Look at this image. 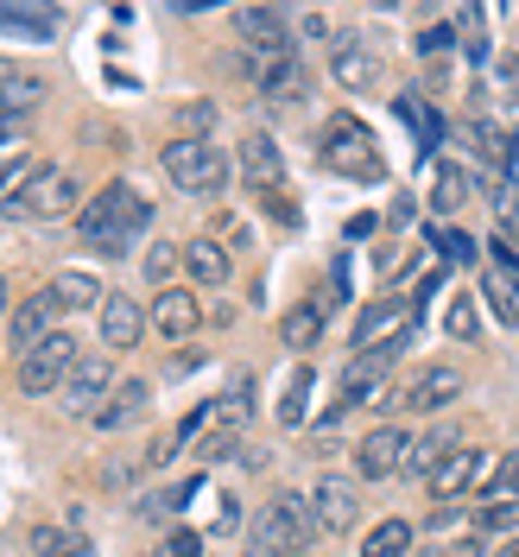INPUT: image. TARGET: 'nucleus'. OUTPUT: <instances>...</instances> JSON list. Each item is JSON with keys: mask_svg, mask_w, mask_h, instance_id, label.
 Listing matches in <instances>:
<instances>
[{"mask_svg": "<svg viewBox=\"0 0 519 557\" xmlns=\"http://www.w3.org/2000/svg\"><path fill=\"white\" fill-rule=\"evenodd\" d=\"M146 222H152V203L139 197L134 184H108V190H96L89 203L76 209L83 242L102 247V253H127V247L146 235Z\"/></svg>", "mask_w": 519, "mask_h": 557, "instance_id": "obj_1", "label": "nucleus"}, {"mask_svg": "<svg viewBox=\"0 0 519 557\" xmlns=\"http://www.w3.org/2000/svg\"><path fill=\"white\" fill-rule=\"evenodd\" d=\"M311 539H317V513H311V494H298V487H279L273 500L254 513V545H267L279 557L311 552Z\"/></svg>", "mask_w": 519, "mask_h": 557, "instance_id": "obj_2", "label": "nucleus"}, {"mask_svg": "<svg viewBox=\"0 0 519 557\" xmlns=\"http://www.w3.org/2000/svg\"><path fill=\"white\" fill-rule=\"evenodd\" d=\"M323 165L336 177H355V184H381L386 177L381 146H374V134H368L355 114H336V121L323 127Z\"/></svg>", "mask_w": 519, "mask_h": 557, "instance_id": "obj_3", "label": "nucleus"}, {"mask_svg": "<svg viewBox=\"0 0 519 557\" xmlns=\"http://www.w3.org/2000/svg\"><path fill=\"white\" fill-rule=\"evenodd\" d=\"M165 177H172L177 190H190V197H222L228 190V152L209 146L203 134L172 139L165 146Z\"/></svg>", "mask_w": 519, "mask_h": 557, "instance_id": "obj_4", "label": "nucleus"}, {"mask_svg": "<svg viewBox=\"0 0 519 557\" xmlns=\"http://www.w3.org/2000/svg\"><path fill=\"white\" fill-rule=\"evenodd\" d=\"M242 70H247V83H254L260 96H273V102H298V96L311 89V70H305V58H298L292 38H285V45L242 51Z\"/></svg>", "mask_w": 519, "mask_h": 557, "instance_id": "obj_5", "label": "nucleus"}, {"mask_svg": "<svg viewBox=\"0 0 519 557\" xmlns=\"http://www.w3.org/2000/svg\"><path fill=\"white\" fill-rule=\"evenodd\" d=\"M456 399H462V368L431 361V368H418L393 399H374V406H386V412H393V406H399V412H450Z\"/></svg>", "mask_w": 519, "mask_h": 557, "instance_id": "obj_6", "label": "nucleus"}, {"mask_svg": "<svg viewBox=\"0 0 519 557\" xmlns=\"http://www.w3.org/2000/svg\"><path fill=\"white\" fill-rule=\"evenodd\" d=\"M83 361V348H76V336H64V330H51L45 343L33 348V355H20V393H33V399H45V393H58V386L70 381V368Z\"/></svg>", "mask_w": 519, "mask_h": 557, "instance_id": "obj_7", "label": "nucleus"}, {"mask_svg": "<svg viewBox=\"0 0 519 557\" xmlns=\"http://www.w3.org/2000/svg\"><path fill=\"white\" fill-rule=\"evenodd\" d=\"M114 386H121L114 381V355H83V361L70 368V381L58 386V406H64L70 418H96Z\"/></svg>", "mask_w": 519, "mask_h": 557, "instance_id": "obj_8", "label": "nucleus"}, {"mask_svg": "<svg viewBox=\"0 0 519 557\" xmlns=\"http://www.w3.org/2000/svg\"><path fill=\"white\" fill-rule=\"evenodd\" d=\"M7 215H76L83 209V184L70 172H33V184L20 197H7Z\"/></svg>", "mask_w": 519, "mask_h": 557, "instance_id": "obj_9", "label": "nucleus"}, {"mask_svg": "<svg viewBox=\"0 0 519 557\" xmlns=\"http://www.w3.org/2000/svg\"><path fill=\"white\" fill-rule=\"evenodd\" d=\"M406 450H412V431L381 424V431H368V437L355 444V475H361V482H386V475L406 469Z\"/></svg>", "mask_w": 519, "mask_h": 557, "instance_id": "obj_10", "label": "nucleus"}, {"mask_svg": "<svg viewBox=\"0 0 519 557\" xmlns=\"http://www.w3.org/2000/svg\"><path fill=\"white\" fill-rule=\"evenodd\" d=\"M330 70H336V83H343L348 96H361V89H374L381 83V51L368 45V38H330Z\"/></svg>", "mask_w": 519, "mask_h": 557, "instance_id": "obj_11", "label": "nucleus"}, {"mask_svg": "<svg viewBox=\"0 0 519 557\" xmlns=\"http://www.w3.org/2000/svg\"><path fill=\"white\" fill-rule=\"evenodd\" d=\"M406 348H412V330H406V336H393L386 348H368V355H355V361L343 368V406H361V399H368V393L386 381V368H393Z\"/></svg>", "mask_w": 519, "mask_h": 557, "instance_id": "obj_12", "label": "nucleus"}, {"mask_svg": "<svg viewBox=\"0 0 519 557\" xmlns=\"http://www.w3.org/2000/svg\"><path fill=\"white\" fill-rule=\"evenodd\" d=\"M311 513H317V532H336L343 539L348 525L361 520V487L348 482V475H323L311 494Z\"/></svg>", "mask_w": 519, "mask_h": 557, "instance_id": "obj_13", "label": "nucleus"}, {"mask_svg": "<svg viewBox=\"0 0 519 557\" xmlns=\"http://www.w3.org/2000/svg\"><path fill=\"white\" fill-rule=\"evenodd\" d=\"M418 323V298H381L374 311L355 317V348H386L393 336H406Z\"/></svg>", "mask_w": 519, "mask_h": 557, "instance_id": "obj_14", "label": "nucleus"}, {"mask_svg": "<svg viewBox=\"0 0 519 557\" xmlns=\"http://www.w3.org/2000/svg\"><path fill=\"white\" fill-rule=\"evenodd\" d=\"M51 330H58V298H51V292H33V298H20V305H13V317H7V348L33 355Z\"/></svg>", "mask_w": 519, "mask_h": 557, "instance_id": "obj_15", "label": "nucleus"}, {"mask_svg": "<svg viewBox=\"0 0 519 557\" xmlns=\"http://www.w3.org/2000/svg\"><path fill=\"white\" fill-rule=\"evenodd\" d=\"M146 323L159 330V336H197V323H203V298L190 292V285H165L159 298H152V311H146Z\"/></svg>", "mask_w": 519, "mask_h": 557, "instance_id": "obj_16", "label": "nucleus"}, {"mask_svg": "<svg viewBox=\"0 0 519 557\" xmlns=\"http://www.w3.org/2000/svg\"><path fill=\"white\" fill-rule=\"evenodd\" d=\"M235 165H242V177L267 197V190H279L285 184V152H279L273 134H247L242 146H235Z\"/></svg>", "mask_w": 519, "mask_h": 557, "instance_id": "obj_17", "label": "nucleus"}, {"mask_svg": "<svg viewBox=\"0 0 519 557\" xmlns=\"http://www.w3.org/2000/svg\"><path fill=\"white\" fill-rule=\"evenodd\" d=\"M96 330H102V348H108V355H121V348H134L139 336H146V311H139L134 298H121V292H102Z\"/></svg>", "mask_w": 519, "mask_h": 557, "instance_id": "obj_18", "label": "nucleus"}, {"mask_svg": "<svg viewBox=\"0 0 519 557\" xmlns=\"http://www.w3.org/2000/svg\"><path fill=\"white\" fill-rule=\"evenodd\" d=\"M38 102H45V76L0 64V127H20V121H26Z\"/></svg>", "mask_w": 519, "mask_h": 557, "instance_id": "obj_19", "label": "nucleus"}, {"mask_svg": "<svg viewBox=\"0 0 519 557\" xmlns=\"http://www.w3.org/2000/svg\"><path fill=\"white\" fill-rule=\"evenodd\" d=\"M247 418H254V374H247V368H235V374H228V386L215 393V406H209V431H228V437H235Z\"/></svg>", "mask_w": 519, "mask_h": 557, "instance_id": "obj_20", "label": "nucleus"}, {"mask_svg": "<svg viewBox=\"0 0 519 557\" xmlns=\"http://www.w3.org/2000/svg\"><path fill=\"white\" fill-rule=\"evenodd\" d=\"M146 406H152V386H146V381H121L102 399V412L89 418V424H96V431H127L134 418H146Z\"/></svg>", "mask_w": 519, "mask_h": 557, "instance_id": "obj_21", "label": "nucleus"}, {"mask_svg": "<svg viewBox=\"0 0 519 557\" xmlns=\"http://www.w3.org/2000/svg\"><path fill=\"white\" fill-rule=\"evenodd\" d=\"M482 469H487V450H469V444H462V450H456L450 462H444V469L431 475V494H437V500L475 494V487H482Z\"/></svg>", "mask_w": 519, "mask_h": 557, "instance_id": "obj_22", "label": "nucleus"}, {"mask_svg": "<svg viewBox=\"0 0 519 557\" xmlns=\"http://www.w3.org/2000/svg\"><path fill=\"white\" fill-rule=\"evenodd\" d=\"M177 260L190 267V278H197V285H228V273H235L228 247L215 242V235H197V242H184V247H177Z\"/></svg>", "mask_w": 519, "mask_h": 557, "instance_id": "obj_23", "label": "nucleus"}, {"mask_svg": "<svg viewBox=\"0 0 519 557\" xmlns=\"http://www.w3.org/2000/svg\"><path fill=\"white\" fill-rule=\"evenodd\" d=\"M482 298L494 305V317H501V323H514V330H519V267H507V260H487V267H482Z\"/></svg>", "mask_w": 519, "mask_h": 557, "instance_id": "obj_24", "label": "nucleus"}, {"mask_svg": "<svg viewBox=\"0 0 519 557\" xmlns=\"http://www.w3.org/2000/svg\"><path fill=\"white\" fill-rule=\"evenodd\" d=\"M456 450H462V437H456L450 424H444V431H431V437H412V450H406V475H424V482H431Z\"/></svg>", "mask_w": 519, "mask_h": 557, "instance_id": "obj_25", "label": "nucleus"}, {"mask_svg": "<svg viewBox=\"0 0 519 557\" xmlns=\"http://www.w3.org/2000/svg\"><path fill=\"white\" fill-rule=\"evenodd\" d=\"M51 298H58V311H102V285H96V273H76V267H64V273L45 285Z\"/></svg>", "mask_w": 519, "mask_h": 557, "instance_id": "obj_26", "label": "nucleus"}, {"mask_svg": "<svg viewBox=\"0 0 519 557\" xmlns=\"http://www.w3.org/2000/svg\"><path fill=\"white\" fill-rule=\"evenodd\" d=\"M235 33L247 38V51L285 45V13H279V7H235Z\"/></svg>", "mask_w": 519, "mask_h": 557, "instance_id": "obj_27", "label": "nucleus"}, {"mask_svg": "<svg viewBox=\"0 0 519 557\" xmlns=\"http://www.w3.org/2000/svg\"><path fill=\"white\" fill-rule=\"evenodd\" d=\"M317 336H323V305H292V311L279 317V343L292 348V355L317 348Z\"/></svg>", "mask_w": 519, "mask_h": 557, "instance_id": "obj_28", "label": "nucleus"}, {"mask_svg": "<svg viewBox=\"0 0 519 557\" xmlns=\"http://www.w3.org/2000/svg\"><path fill=\"white\" fill-rule=\"evenodd\" d=\"M58 7H0V33H20V38H58Z\"/></svg>", "mask_w": 519, "mask_h": 557, "instance_id": "obj_29", "label": "nucleus"}, {"mask_svg": "<svg viewBox=\"0 0 519 557\" xmlns=\"http://www.w3.org/2000/svg\"><path fill=\"white\" fill-rule=\"evenodd\" d=\"M418 539H412V520H381L368 539H361V557H412Z\"/></svg>", "mask_w": 519, "mask_h": 557, "instance_id": "obj_30", "label": "nucleus"}, {"mask_svg": "<svg viewBox=\"0 0 519 557\" xmlns=\"http://www.w3.org/2000/svg\"><path fill=\"white\" fill-rule=\"evenodd\" d=\"M33 552L38 557H96L76 525H33Z\"/></svg>", "mask_w": 519, "mask_h": 557, "instance_id": "obj_31", "label": "nucleus"}, {"mask_svg": "<svg viewBox=\"0 0 519 557\" xmlns=\"http://www.w3.org/2000/svg\"><path fill=\"white\" fill-rule=\"evenodd\" d=\"M311 368H292V381H285V399H279V424L285 431H298L305 418H311Z\"/></svg>", "mask_w": 519, "mask_h": 557, "instance_id": "obj_32", "label": "nucleus"}, {"mask_svg": "<svg viewBox=\"0 0 519 557\" xmlns=\"http://www.w3.org/2000/svg\"><path fill=\"white\" fill-rule=\"evenodd\" d=\"M469 139H475V152H482L487 165H514V146H519V139H507L494 121H469Z\"/></svg>", "mask_w": 519, "mask_h": 557, "instance_id": "obj_33", "label": "nucleus"}, {"mask_svg": "<svg viewBox=\"0 0 519 557\" xmlns=\"http://www.w3.org/2000/svg\"><path fill=\"white\" fill-rule=\"evenodd\" d=\"M501 500H519V456H501L494 482L475 487V507H501Z\"/></svg>", "mask_w": 519, "mask_h": 557, "instance_id": "obj_34", "label": "nucleus"}, {"mask_svg": "<svg viewBox=\"0 0 519 557\" xmlns=\"http://www.w3.org/2000/svg\"><path fill=\"white\" fill-rule=\"evenodd\" d=\"M431 203H437V215H456V209L469 203V177L456 172V165H444V172H437V197H431Z\"/></svg>", "mask_w": 519, "mask_h": 557, "instance_id": "obj_35", "label": "nucleus"}, {"mask_svg": "<svg viewBox=\"0 0 519 557\" xmlns=\"http://www.w3.org/2000/svg\"><path fill=\"white\" fill-rule=\"evenodd\" d=\"M431 242H437V253H444V260H456V267H475V260H482V247L469 242L462 228H437Z\"/></svg>", "mask_w": 519, "mask_h": 557, "instance_id": "obj_36", "label": "nucleus"}, {"mask_svg": "<svg viewBox=\"0 0 519 557\" xmlns=\"http://www.w3.org/2000/svg\"><path fill=\"white\" fill-rule=\"evenodd\" d=\"M393 108H399V121H406V127H418V134H424V146H437V121H431V108L418 102L412 89H406V96H399Z\"/></svg>", "mask_w": 519, "mask_h": 557, "instance_id": "obj_37", "label": "nucleus"}, {"mask_svg": "<svg viewBox=\"0 0 519 557\" xmlns=\"http://www.w3.org/2000/svg\"><path fill=\"white\" fill-rule=\"evenodd\" d=\"M444 330H450L456 343H475V330H482V317H475V298H456L450 317H444Z\"/></svg>", "mask_w": 519, "mask_h": 557, "instance_id": "obj_38", "label": "nucleus"}, {"mask_svg": "<svg viewBox=\"0 0 519 557\" xmlns=\"http://www.w3.org/2000/svg\"><path fill=\"white\" fill-rule=\"evenodd\" d=\"M177 267H184V260H177V247H152V253H146V278H152V285H159V292H165V285H172V273Z\"/></svg>", "mask_w": 519, "mask_h": 557, "instance_id": "obj_39", "label": "nucleus"}, {"mask_svg": "<svg viewBox=\"0 0 519 557\" xmlns=\"http://www.w3.org/2000/svg\"><path fill=\"white\" fill-rule=\"evenodd\" d=\"M209 228H215L228 247H254V228H247L242 215H228V209H215V215H209Z\"/></svg>", "mask_w": 519, "mask_h": 557, "instance_id": "obj_40", "label": "nucleus"}, {"mask_svg": "<svg viewBox=\"0 0 519 557\" xmlns=\"http://www.w3.org/2000/svg\"><path fill=\"white\" fill-rule=\"evenodd\" d=\"M475 525H482V532H514V525H519V500H501V507H475Z\"/></svg>", "mask_w": 519, "mask_h": 557, "instance_id": "obj_41", "label": "nucleus"}, {"mask_svg": "<svg viewBox=\"0 0 519 557\" xmlns=\"http://www.w3.org/2000/svg\"><path fill=\"white\" fill-rule=\"evenodd\" d=\"M165 557H203V532H190V525H177L172 539H165Z\"/></svg>", "mask_w": 519, "mask_h": 557, "instance_id": "obj_42", "label": "nucleus"}, {"mask_svg": "<svg viewBox=\"0 0 519 557\" xmlns=\"http://www.w3.org/2000/svg\"><path fill=\"white\" fill-rule=\"evenodd\" d=\"M197 456H203V462H228V456H235V437H228V431H209L203 444H197Z\"/></svg>", "mask_w": 519, "mask_h": 557, "instance_id": "obj_43", "label": "nucleus"}, {"mask_svg": "<svg viewBox=\"0 0 519 557\" xmlns=\"http://www.w3.org/2000/svg\"><path fill=\"white\" fill-rule=\"evenodd\" d=\"M501 235L519 242V190H501Z\"/></svg>", "mask_w": 519, "mask_h": 557, "instance_id": "obj_44", "label": "nucleus"}, {"mask_svg": "<svg viewBox=\"0 0 519 557\" xmlns=\"http://www.w3.org/2000/svg\"><path fill=\"white\" fill-rule=\"evenodd\" d=\"M450 45H456V33H450V26H431V33L418 38V51H424V58H437V51H450Z\"/></svg>", "mask_w": 519, "mask_h": 557, "instance_id": "obj_45", "label": "nucleus"}, {"mask_svg": "<svg viewBox=\"0 0 519 557\" xmlns=\"http://www.w3.org/2000/svg\"><path fill=\"white\" fill-rule=\"evenodd\" d=\"M494 76H501V89H507V102L519 108V58H501V70H494Z\"/></svg>", "mask_w": 519, "mask_h": 557, "instance_id": "obj_46", "label": "nucleus"}, {"mask_svg": "<svg viewBox=\"0 0 519 557\" xmlns=\"http://www.w3.org/2000/svg\"><path fill=\"white\" fill-rule=\"evenodd\" d=\"M235 525H242V507H235V500H222V507H215V532H235Z\"/></svg>", "mask_w": 519, "mask_h": 557, "instance_id": "obj_47", "label": "nucleus"}, {"mask_svg": "<svg viewBox=\"0 0 519 557\" xmlns=\"http://www.w3.org/2000/svg\"><path fill=\"white\" fill-rule=\"evenodd\" d=\"M0 152H7V159H20V127H0Z\"/></svg>", "mask_w": 519, "mask_h": 557, "instance_id": "obj_48", "label": "nucleus"}, {"mask_svg": "<svg viewBox=\"0 0 519 557\" xmlns=\"http://www.w3.org/2000/svg\"><path fill=\"white\" fill-rule=\"evenodd\" d=\"M487 557H519V532H507V539H501V545H494Z\"/></svg>", "mask_w": 519, "mask_h": 557, "instance_id": "obj_49", "label": "nucleus"}, {"mask_svg": "<svg viewBox=\"0 0 519 557\" xmlns=\"http://www.w3.org/2000/svg\"><path fill=\"white\" fill-rule=\"evenodd\" d=\"M7 317L13 311H7V278H0V330H7Z\"/></svg>", "mask_w": 519, "mask_h": 557, "instance_id": "obj_50", "label": "nucleus"}, {"mask_svg": "<svg viewBox=\"0 0 519 557\" xmlns=\"http://www.w3.org/2000/svg\"><path fill=\"white\" fill-rule=\"evenodd\" d=\"M247 557H279V552H267V545H247Z\"/></svg>", "mask_w": 519, "mask_h": 557, "instance_id": "obj_51", "label": "nucleus"}, {"mask_svg": "<svg viewBox=\"0 0 519 557\" xmlns=\"http://www.w3.org/2000/svg\"><path fill=\"white\" fill-rule=\"evenodd\" d=\"M412 557H444V552H437V545H418V552Z\"/></svg>", "mask_w": 519, "mask_h": 557, "instance_id": "obj_52", "label": "nucleus"}, {"mask_svg": "<svg viewBox=\"0 0 519 557\" xmlns=\"http://www.w3.org/2000/svg\"><path fill=\"white\" fill-rule=\"evenodd\" d=\"M507 172H514V177H519V146H514V165H507Z\"/></svg>", "mask_w": 519, "mask_h": 557, "instance_id": "obj_53", "label": "nucleus"}, {"mask_svg": "<svg viewBox=\"0 0 519 557\" xmlns=\"http://www.w3.org/2000/svg\"><path fill=\"white\" fill-rule=\"evenodd\" d=\"M139 557H159V552H139Z\"/></svg>", "mask_w": 519, "mask_h": 557, "instance_id": "obj_54", "label": "nucleus"}]
</instances>
